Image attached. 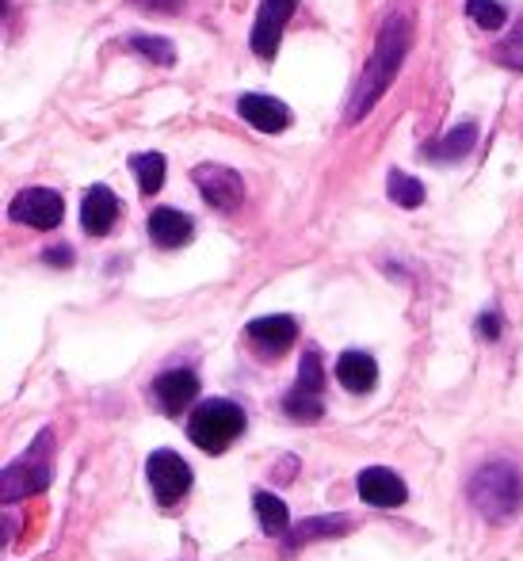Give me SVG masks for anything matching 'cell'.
Listing matches in <instances>:
<instances>
[{"label":"cell","instance_id":"obj_1","mask_svg":"<svg viewBox=\"0 0 523 561\" xmlns=\"http://www.w3.org/2000/svg\"><path fill=\"white\" fill-rule=\"evenodd\" d=\"M409 43H413V27H409V20L406 15H390L386 27H383V35H378V46H375V54H371L367 69H363L360 81H355L352 104H348V112H344L348 123H360V118L386 96L390 81L398 77L401 61H406Z\"/></svg>","mask_w":523,"mask_h":561},{"label":"cell","instance_id":"obj_2","mask_svg":"<svg viewBox=\"0 0 523 561\" xmlns=\"http://www.w3.org/2000/svg\"><path fill=\"white\" fill-rule=\"evenodd\" d=\"M470 501H474V508H478L486 519H493V524L512 519L523 504L520 470L509 462H501V458H497V462H486L470 481Z\"/></svg>","mask_w":523,"mask_h":561},{"label":"cell","instance_id":"obj_3","mask_svg":"<svg viewBox=\"0 0 523 561\" xmlns=\"http://www.w3.org/2000/svg\"><path fill=\"white\" fill-rule=\"evenodd\" d=\"M245 409L237 401H226V398H207L192 409L187 416V439L195 447H203L207 455H221L237 436L245 432Z\"/></svg>","mask_w":523,"mask_h":561},{"label":"cell","instance_id":"obj_4","mask_svg":"<svg viewBox=\"0 0 523 561\" xmlns=\"http://www.w3.org/2000/svg\"><path fill=\"white\" fill-rule=\"evenodd\" d=\"M50 473H54L50 470V432H43V436L31 444L27 455L4 470V504L43 493V489L50 485Z\"/></svg>","mask_w":523,"mask_h":561},{"label":"cell","instance_id":"obj_5","mask_svg":"<svg viewBox=\"0 0 523 561\" xmlns=\"http://www.w3.org/2000/svg\"><path fill=\"white\" fill-rule=\"evenodd\" d=\"M146 478H149V485H154L157 504L169 508V504H177L180 496L192 489V466H187L177 450H154L146 462Z\"/></svg>","mask_w":523,"mask_h":561},{"label":"cell","instance_id":"obj_6","mask_svg":"<svg viewBox=\"0 0 523 561\" xmlns=\"http://www.w3.org/2000/svg\"><path fill=\"white\" fill-rule=\"evenodd\" d=\"M8 218L31 229H54L66 218V199L58 192H50V187H23L12 199V207H8Z\"/></svg>","mask_w":523,"mask_h":561},{"label":"cell","instance_id":"obj_7","mask_svg":"<svg viewBox=\"0 0 523 561\" xmlns=\"http://www.w3.org/2000/svg\"><path fill=\"white\" fill-rule=\"evenodd\" d=\"M192 180H195L200 195L211 203L214 210H226V215H229V210H237V203L245 199L241 176H237L234 169H226V164H195Z\"/></svg>","mask_w":523,"mask_h":561},{"label":"cell","instance_id":"obj_8","mask_svg":"<svg viewBox=\"0 0 523 561\" xmlns=\"http://www.w3.org/2000/svg\"><path fill=\"white\" fill-rule=\"evenodd\" d=\"M298 0H260V12H257V27H252V54L257 58H275V50H280V38H283V27H287V20L295 15Z\"/></svg>","mask_w":523,"mask_h":561},{"label":"cell","instance_id":"obj_9","mask_svg":"<svg viewBox=\"0 0 523 561\" xmlns=\"http://www.w3.org/2000/svg\"><path fill=\"white\" fill-rule=\"evenodd\" d=\"M355 489H360V501H367L371 508H401L409 501L406 481L398 478L386 466H371L355 478Z\"/></svg>","mask_w":523,"mask_h":561},{"label":"cell","instance_id":"obj_10","mask_svg":"<svg viewBox=\"0 0 523 561\" xmlns=\"http://www.w3.org/2000/svg\"><path fill=\"white\" fill-rule=\"evenodd\" d=\"M200 398V378H195V370H164V375H157L154 382V401L161 405V413L169 416H180L184 409H192V401Z\"/></svg>","mask_w":523,"mask_h":561},{"label":"cell","instance_id":"obj_11","mask_svg":"<svg viewBox=\"0 0 523 561\" xmlns=\"http://www.w3.org/2000/svg\"><path fill=\"white\" fill-rule=\"evenodd\" d=\"M118 210H123V203H118V195L111 187L104 184L89 187L81 203V229L89 237H107L118 222Z\"/></svg>","mask_w":523,"mask_h":561},{"label":"cell","instance_id":"obj_12","mask_svg":"<svg viewBox=\"0 0 523 561\" xmlns=\"http://www.w3.org/2000/svg\"><path fill=\"white\" fill-rule=\"evenodd\" d=\"M237 112L249 126L264 134H283L291 126V107L275 96H264V92H249V96L237 100Z\"/></svg>","mask_w":523,"mask_h":561},{"label":"cell","instance_id":"obj_13","mask_svg":"<svg viewBox=\"0 0 523 561\" xmlns=\"http://www.w3.org/2000/svg\"><path fill=\"white\" fill-rule=\"evenodd\" d=\"M249 340L260 347L264 355H283V352H291V344L298 340V321L295 318H287V313H272V318H257V321H249Z\"/></svg>","mask_w":523,"mask_h":561},{"label":"cell","instance_id":"obj_14","mask_svg":"<svg viewBox=\"0 0 523 561\" xmlns=\"http://www.w3.org/2000/svg\"><path fill=\"white\" fill-rule=\"evenodd\" d=\"M195 233L192 218L180 215L177 207H157L154 215H149V237H154V244H161V249H180V244H187Z\"/></svg>","mask_w":523,"mask_h":561},{"label":"cell","instance_id":"obj_15","mask_svg":"<svg viewBox=\"0 0 523 561\" xmlns=\"http://www.w3.org/2000/svg\"><path fill=\"white\" fill-rule=\"evenodd\" d=\"M337 382L352 393H371L378 382V363L367 352H344L337 359Z\"/></svg>","mask_w":523,"mask_h":561},{"label":"cell","instance_id":"obj_16","mask_svg":"<svg viewBox=\"0 0 523 561\" xmlns=\"http://www.w3.org/2000/svg\"><path fill=\"white\" fill-rule=\"evenodd\" d=\"M474 146H478V126L463 123V126H455V130H451L447 138L428 141L424 153L432 157V161H463V157L474 153Z\"/></svg>","mask_w":523,"mask_h":561},{"label":"cell","instance_id":"obj_17","mask_svg":"<svg viewBox=\"0 0 523 561\" xmlns=\"http://www.w3.org/2000/svg\"><path fill=\"white\" fill-rule=\"evenodd\" d=\"M348 527H352V519L348 516H317V519H306V524L295 527V535H291V547H306V542L314 539H337V535H344Z\"/></svg>","mask_w":523,"mask_h":561},{"label":"cell","instance_id":"obj_18","mask_svg":"<svg viewBox=\"0 0 523 561\" xmlns=\"http://www.w3.org/2000/svg\"><path fill=\"white\" fill-rule=\"evenodd\" d=\"M283 413L291 421H303V424H317L325 416V405H321V393L314 390H303V386H291V393L283 398Z\"/></svg>","mask_w":523,"mask_h":561},{"label":"cell","instance_id":"obj_19","mask_svg":"<svg viewBox=\"0 0 523 561\" xmlns=\"http://www.w3.org/2000/svg\"><path fill=\"white\" fill-rule=\"evenodd\" d=\"M130 172L138 176V192L141 195H157L164 184V157L161 153H134L130 157Z\"/></svg>","mask_w":523,"mask_h":561},{"label":"cell","instance_id":"obj_20","mask_svg":"<svg viewBox=\"0 0 523 561\" xmlns=\"http://www.w3.org/2000/svg\"><path fill=\"white\" fill-rule=\"evenodd\" d=\"M252 508H257V519H260V527H264L268 535H283V531H287L291 512H287V504H283L280 496L257 493V496H252Z\"/></svg>","mask_w":523,"mask_h":561},{"label":"cell","instance_id":"obj_21","mask_svg":"<svg viewBox=\"0 0 523 561\" xmlns=\"http://www.w3.org/2000/svg\"><path fill=\"white\" fill-rule=\"evenodd\" d=\"M386 192H390V199L406 210H413L424 203V184H420L417 176H409V172H398V169L386 176Z\"/></svg>","mask_w":523,"mask_h":561},{"label":"cell","instance_id":"obj_22","mask_svg":"<svg viewBox=\"0 0 523 561\" xmlns=\"http://www.w3.org/2000/svg\"><path fill=\"white\" fill-rule=\"evenodd\" d=\"M126 46H130L134 54H141V58H149L154 66L169 69L172 61H177V46L169 43V38H154V35H130L126 38Z\"/></svg>","mask_w":523,"mask_h":561},{"label":"cell","instance_id":"obj_23","mask_svg":"<svg viewBox=\"0 0 523 561\" xmlns=\"http://www.w3.org/2000/svg\"><path fill=\"white\" fill-rule=\"evenodd\" d=\"M493 61L501 69H512V73H523V20L512 23V31L493 46Z\"/></svg>","mask_w":523,"mask_h":561},{"label":"cell","instance_id":"obj_24","mask_svg":"<svg viewBox=\"0 0 523 561\" xmlns=\"http://www.w3.org/2000/svg\"><path fill=\"white\" fill-rule=\"evenodd\" d=\"M466 12H470V20L478 23L481 31H501L504 23H509V12H504V4H497V0H466Z\"/></svg>","mask_w":523,"mask_h":561},{"label":"cell","instance_id":"obj_25","mask_svg":"<svg viewBox=\"0 0 523 561\" xmlns=\"http://www.w3.org/2000/svg\"><path fill=\"white\" fill-rule=\"evenodd\" d=\"M295 386H303V390H314V393L325 390V370H321V355H317V352L303 355V367H298Z\"/></svg>","mask_w":523,"mask_h":561},{"label":"cell","instance_id":"obj_26","mask_svg":"<svg viewBox=\"0 0 523 561\" xmlns=\"http://www.w3.org/2000/svg\"><path fill=\"white\" fill-rule=\"evenodd\" d=\"M134 8L154 12V15H177V12H184V0H134Z\"/></svg>","mask_w":523,"mask_h":561},{"label":"cell","instance_id":"obj_27","mask_svg":"<svg viewBox=\"0 0 523 561\" xmlns=\"http://www.w3.org/2000/svg\"><path fill=\"white\" fill-rule=\"evenodd\" d=\"M478 336L481 340L501 336V313H481V318H478Z\"/></svg>","mask_w":523,"mask_h":561},{"label":"cell","instance_id":"obj_28","mask_svg":"<svg viewBox=\"0 0 523 561\" xmlns=\"http://www.w3.org/2000/svg\"><path fill=\"white\" fill-rule=\"evenodd\" d=\"M43 260H46V264L69 267V264H73V252H69L66 244H58V249H46V252H43Z\"/></svg>","mask_w":523,"mask_h":561}]
</instances>
